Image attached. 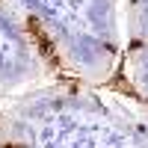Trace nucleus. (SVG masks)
<instances>
[{"label":"nucleus","instance_id":"nucleus-1","mask_svg":"<svg viewBox=\"0 0 148 148\" xmlns=\"http://www.w3.org/2000/svg\"><path fill=\"white\" fill-rule=\"evenodd\" d=\"M0 3H3V0H0Z\"/></svg>","mask_w":148,"mask_h":148}]
</instances>
